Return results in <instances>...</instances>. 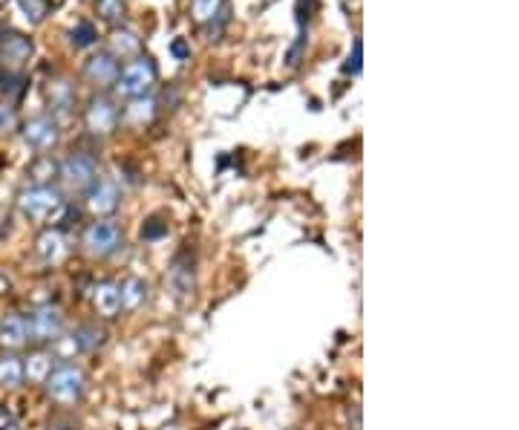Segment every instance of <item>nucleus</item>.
Here are the masks:
<instances>
[{
  "instance_id": "nucleus-1",
  "label": "nucleus",
  "mask_w": 519,
  "mask_h": 430,
  "mask_svg": "<svg viewBox=\"0 0 519 430\" xmlns=\"http://www.w3.org/2000/svg\"><path fill=\"white\" fill-rule=\"evenodd\" d=\"M156 81H159L156 61H153L150 55H145V52H139L136 58H130L122 70H119V78H116L113 90H116V96L133 102V99H145V96H150V90L156 87Z\"/></svg>"
},
{
  "instance_id": "nucleus-2",
  "label": "nucleus",
  "mask_w": 519,
  "mask_h": 430,
  "mask_svg": "<svg viewBox=\"0 0 519 430\" xmlns=\"http://www.w3.org/2000/svg\"><path fill=\"white\" fill-rule=\"evenodd\" d=\"M44 387H47V396H50L55 405L73 407L84 399L87 376L75 364H58V367H52V373L44 381Z\"/></svg>"
},
{
  "instance_id": "nucleus-3",
  "label": "nucleus",
  "mask_w": 519,
  "mask_h": 430,
  "mask_svg": "<svg viewBox=\"0 0 519 430\" xmlns=\"http://www.w3.org/2000/svg\"><path fill=\"white\" fill-rule=\"evenodd\" d=\"M64 205H67L64 203V194L58 188H52V185H32L18 197V208L24 211V217L38 220V223L58 217L64 211Z\"/></svg>"
},
{
  "instance_id": "nucleus-4",
  "label": "nucleus",
  "mask_w": 519,
  "mask_h": 430,
  "mask_svg": "<svg viewBox=\"0 0 519 430\" xmlns=\"http://www.w3.org/2000/svg\"><path fill=\"white\" fill-rule=\"evenodd\" d=\"M35 55V44L32 38L18 32V29H6L0 32V70L12 73V76H24V70L29 67Z\"/></svg>"
},
{
  "instance_id": "nucleus-5",
  "label": "nucleus",
  "mask_w": 519,
  "mask_h": 430,
  "mask_svg": "<svg viewBox=\"0 0 519 430\" xmlns=\"http://www.w3.org/2000/svg\"><path fill=\"white\" fill-rule=\"evenodd\" d=\"M58 177H61V182H64L70 191L84 194V191L99 179V165H96V159H93L90 153H70L67 159H61Z\"/></svg>"
},
{
  "instance_id": "nucleus-6",
  "label": "nucleus",
  "mask_w": 519,
  "mask_h": 430,
  "mask_svg": "<svg viewBox=\"0 0 519 430\" xmlns=\"http://www.w3.org/2000/svg\"><path fill=\"white\" fill-rule=\"evenodd\" d=\"M26 335L35 344H55L64 335V312L58 306H38L26 318Z\"/></svg>"
},
{
  "instance_id": "nucleus-7",
  "label": "nucleus",
  "mask_w": 519,
  "mask_h": 430,
  "mask_svg": "<svg viewBox=\"0 0 519 430\" xmlns=\"http://www.w3.org/2000/svg\"><path fill=\"white\" fill-rule=\"evenodd\" d=\"M119 243H122V228L113 220H96L81 237L84 252L93 254V257H110L119 249Z\"/></svg>"
},
{
  "instance_id": "nucleus-8",
  "label": "nucleus",
  "mask_w": 519,
  "mask_h": 430,
  "mask_svg": "<svg viewBox=\"0 0 519 430\" xmlns=\"http://www.w3.org/2000/svg\"><path fill=\"white\" fill-rule=\"evenodd\" d=\"M21 136H24V142L32 151L47 153L52 148H58V142H61V125H58L55 116H35V119L26 122Z\"/></svg>"
},
{
  "instance_id": "nucleus-9",
  "label": "nucleus",
  "mask_w": 519,
  "mask_h": 430,
  "mask_svg": "<svg viewBox=\"0 0 519 430\" xmlns=\"http://www.w3.org/2000/svg\"><path fill=\"white\" fill-rule=\"evenodd\" d=\"M84 197H87V208H90L99 220H107V217L116 214L119 205H122V191H119V185H116L113 179L99 177L87 191H84Z\"/></svg>"
},
{
  "instance_id": "nucleus-10",
  "label": "nucleus",
  "mask_w": 519,
  "mask_h": 430,
  "mask_svg": "<svg viewBox=\"0 0 519 430\" xmlns=\"http://www.w3.org/2000/svg\"><path fill=\"white\" fill-rule=\"evenodd\" d=\"M119 119H122V113H119V107L110 96H96L93 102L87 104V113H84V125L96 136H110L119 125Z\"/></svg>"
},
{
  "instance_id": "nucleus-11",
  "label": "nucleus",
  "mask_w": 519,
  "mask_h": 430,
  "mask_svg": "<svg viewBox=\"0 0 519 430\" xmlns=\"http://www.w3.org/2000/svg\"><path fill=\"white\" fill-rule=\"evenodd\" d=\"M191 15L199 26L208 29V41H220L223 26L228 21V3L225 0H191Z\"/></svg>"
},
{
  "instance_id": "nucleus-12",
  "label": "nucleus",
  "mask_w": 519,
  "mask_h": 430,
  "mask_svg": "<svg viewBox=\"0 0 519 430\" xmlns=\"http://www.w3.org/2000/svg\"><path fill=\"white\" fill-rule=\"evenodd\" d=\"M119 70H122V67H119V58L110 50H101L87 58V64H84V78H87L93 87H99V90H110V87L116 84V78H119Z\"/></svg>"
},
{
  "instance_id": "nucleus-13",
  "label": "nucleus",
  "mask_w": 519,
  "mask_h": 430,
  "mask_svg": "<svg viewBox=\"0 0 519 430\" xmlns=\"http://www.w3.org/2000/svg\"><path fill=\"white\" fill-rule=\"evenodd\" d=\"M93 306L101 318H116L122 312V286L113 280H104L93 289Z\"/></svg>"
},
{
  "instance_id": "nucleus-14",
  "label": "nucleus",
  "mask_w": 519,
  "mask_h": 430,
  "mask_svg": "<svg viewBox=\"0 0 519 430\" xmlns=\"http://www.w3.org/2000/svg\"><path fill=\"white\" fill-rule=\"evenodd\" d=\"M29 335H26V318L12 312V315H3L0 318V347L3 350H21Z\"/></svg>"
},
{
  "instance_id": "nucleus-15",
  "label": "nucleus",
  "mask_w": 519,
  "mask_h": 430,
  "mask_svg": "<svg viewBox=\"0 0 519 430\" xmlns=\"http://www.w3.org/2000/svg\"><path fill=\"white\" fill-rule=\"evenodd\" d=\"M35 252L41 260H47V263H58V260H64V254H67V240H64V234L61 231H44L41 237H38V243H35Z\"/></svg>"
},
{
  "instance_id": "nucleus-16",
  "label": "nucleus",
  "mask_w": 519,
  "mask_h": 430,
  "mask_svg": "<svg viewBox=\"0 0 519 430\" xmlns=\"http://www.w3.org/2000/svg\"><path fill=\"white\" fill-rule=\"evenodd\" d=\"M70 338H73L75 353H93L107 341V332L96 327V324H81V327L70 332Z\"/></svg>"
},
{
  "instance_id": "nucleus-17",
  "label": "nucleus",
  "mask_w": 519,
  "mask_h": 430,
  "mask_svg": "<svg viewBox=\"0 0 519 430\" xmlns=\"http://www.w3.org/2000/svg\"><path fill=\"white\" fill-rule=\"evenodd\" d=\"M21 384H24V358L12 353L0 355V387L18 390Z\"/></svg>"
},
{
  "instance_id": "nucleus-18",
  "label": "nucleus",
  "mask_w": 519,
  "mask_h": 430,
  "mask_svg": "<svg viewBox=\"0 0 519 430\" xmlns=\"http://www.w3.org/2000/svg\"><path fill=\"white\" fill-rule=\"evenodd\" d=\"M52 367H55V355L47 353V350H38V353H32L24 361V379L44 384L52 373Z\"/></svg>"
},
{
  "instance_id": "nucleus-19",
  "label": "nucleus",
  "mask_w": 519,
  "mask_h": 430,
  "mask_svg": "<svg viewBox=\"0 0 519 430\" xmlns=\"http://www.w3.org/2000/svg\"><path fill=\"white\" fill-rule=\"evenodd\" d=\"M47 99H50V107L55 113H67L75 104V90L73 84L67 78H55L47 87Z\"/></svg>"
},
{
  "instance_id": "nucleus-20",
  "label": "nucleus",
  "mask_w": 519,
  "mask_h": 430,
  "mask_svg": "<svg viewBox=\"0 0 519 430\" xmlns=\"http://www.w3.org/2000/svg\"><path fill=\"white\" fill-rule=\"evenodd\" d=\"M156 116V102L153 96H145V99H133V102L124 107V122L133 127H145L153 122Z\"/></svg>"
},
{
  "instance_id": "nucleus-21",
  "label": "nucleus",
  "mask_w": 519,
  "mask_h": 430,
  "mask_svg": "<svg viewBox=\"0 0 519 430\" xmlns=\"http://www.w3.org/2000/svg\"><path fill=\"white\" fill-rule=\"evenodd\" d=\"M185 260H188V254H179L173 260L171 269V283L179 295H191L194 292V263H185Z\"/></svg>"
},
{
  "instance_id": "nucleus-22",
  "label": "nucleus",
  "mask_w": 519,
  "mask_h": 430,
  "mask_svg": "<svg viewBox=\"0 0 519 430\" xmlns=\"http://www.w3.org/2000/svg\"><path fill=\"white\" fill-rule=\"evenodd\" d=\"M148 298V283L142 278H130L122 283V309H139Z\"/></svg>"
},
{
  "instance_id": "nucleus-23",
  "label": "nucleus",
  "mask_w": 519,
  "mask_h": 430,
  "mask_svg": "<svg viewBox=\"0 0 519 430\" xmlns=\"http://www.w3.org/2000/svg\"><path fill=\"white\" fill-rule=\"evenodd\" d=\"M70 41H73L75 50H87V47H93L99 41V32H96V26L90 24V21H78L70 29Z\"/></svg>"
},
{
  "instance_id": "nucleus-24",
  "label": "nucleus",
  "mask_w": 519,
  "mask_h": 430,
  "mask_svg": "<svg viewBox=\"0 0 519 430\" xmlns=\"http://www.w3.org/2000/svg\"><path fill=\"white\" fill-rule=\"evenodd\" d=\"M96 15H99L104 24H122L124 0H96Z\"/></svg>"
},
{
  "instance_id": "nucleus-25",
  "label": "nucleus",
  "mask_w": 519,
  "mask_h": 430,
  "mask_svg": "<svg viewBox=\"0 0 519 430\" xmlns=\"http://www.w3.org/2000/svg\"><path fill=\"white\" fill-rule=\"evenodd\" d=\"M124 38H127V41H122L119 32H116V35H113V50L110 52H113L116 58H136V55L142 52V41H139L133 32H124Z\"/></svg>"
},
{
  "instance_id": "nucleus-26",
  "label": "nucleus",
  "mask_w": 519,
  "mask_h": 430,
  "mask_svg": "<svg viewBox=\"0 0 519 430\" xmlns=\"http://www.w3.org/2000/svg\"><path fill=\"white\" fill-rule=\"evenodd\" d=\"M29 24H44L50 15V0H18Z\"/></svg>"
},
{
  "instance_id": "nucleus-27",
  "label": "nucleus",
  "mask_w": 519,
  "mask_h": 430,
  "mask_svg": "<svg viewBox=\"0 0 519 430\" xmlns=\"http://www.w3.org/2000/svg\"><path fill=\"white\" fill-rule=\"evenodd\" d=\"M18 125H21L18 110L9 102H0V133H15Z\"/></svg>"
},
{
  "instance_id": "nucleus-28",
  "label": "nucleus",
  "mask_w": 519,
  "mask_h": 430,
  "mask_svg": "<svg viewBox=\"0 0 519 430\" xmlns=\"http://www.w3.org/2000/svg\"><path fill=\"white\" fill-rule=\"evenodd\" d=\"M361 55H364V41H361V38H355L352 52H349V58H346V64H344V73H352V76H358V73H361Z\"/></svg>"
},
{
  "instance_id": "nucleus-29",
  "label": "nucleus",
  "mask_w": 519,
  "mask_h": 430,
  "mask_svg": "<svg viewBox=\"0 0 519 430\" xmlns=\"http://www.w3.org/2000/svg\"><path fill=\"white\" fill-rule=\"evenodd\" d=\"M50 430H81V425L75 419H70V416H58V419L50 422Z\"/></svg>"
},
{
  "instance_id": "nucleus-30",
  "label": "nucleus",
  "mask_w": 519,
  "mask_h": 430,
  "mask_svg": "<svg viewBox=\"0 0 519 430\" xmlns=\"http://www.w3.org/2000/svg\"><path fill=\"white\" fill-rule=\"evenodd\" d=\"M173 55H176V58H188V55H191V50H188V47H185V41H173Z\"/></svg>"
},
{
  "instance_id": "nucleus-31",
  "label": "nucleus",
  "mask_w": 519,
  "mask_h": 430,
  "mask_svg": "<svg viewBox=\"0 0 519 430\" xmlns=\"http://www.w3.org/2000/svg\"><path fill=\"white\" fill-rule=\"evenodd\" d=\"M349 430H361V407H355L349 413Z\"/></svg>"
},
{
  "instance_id": "nucleus-32",
  "label": "nucleus",
  "mask_w": 519,
  "mask_h": 430,
  "mask_svg": "<svg viewBox=\"0 0 519 430\" xmlns=\"http://www.w3.org/2000/svg\"><path fill=\"white\" fill-rule=\"evenodd\" d=\"M159 430H182L179 425H165V428H159Z\"/></svg>"
},
{
  "instance_id": "nucleus-33",
  "label": "nucleus",
  "mask_w": 519,
  "mask_h": 430,
  "mask_svg": "<svg viewBox=\"0 0 519 430\" xmlns=\"http://www.w3.org/2000/svg\"><path fill=\"white\" fill-rule=\"evenodd\" d=\"M0 430H18V428H15V425H9V428H0Z\"/></svg>"
},
{
  "instance_id": "nucleus-34",
  "label": "nucleus",
  "mask_w": 519,
  "mask_h": 430,
  "mask_svg": "<svg viewBox=\"0 0 519 430\" xmlns=\"http://www.w3.org/2000/svg\"><path fill=\"white\" fill-rule=\"evenodd\" d=\"M6 3H9V0H0V6H6Z\"/></svg>"
}]
</instances>
